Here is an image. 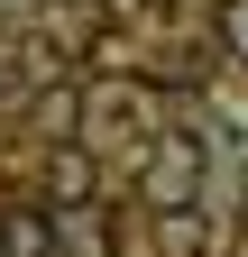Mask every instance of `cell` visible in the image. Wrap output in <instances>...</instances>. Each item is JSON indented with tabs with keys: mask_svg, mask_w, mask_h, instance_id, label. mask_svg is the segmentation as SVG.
<instances>
[{
	"mask_svg": "<svg viewBox=\"0 0 248 257\" xmlns=\"http://www.w3.org/2000/svg\"><path fill=\"white\" fill-rule=\"evenodd\" d=\"M92 184H101V166H92L83 147H55V156H46V193H55L65 211H74V202H92Z\"/></svg>",
	"mask_w": 248,
	"mask_h": 257,
	"instance_id": "obj_1",
	"label": "cell"
},
{
	"mask_svg": "<svg viewBox=\"0 0 248 257\" xmlns=\"http://www.w3.org/2000/svg\"><path fill=\"white\" fill-rule=\"evenodd\" d=\"M0 257H55L46 211H10V220H0Z\"/></svg>",
	"mask_w": 248,
	"mask_h": 257,
	"instance_id": "obj_2",
	"label": "cell"
},
{
	"mask_svg": "<svg viewBox=\"0 0 248 257\" xmlns=\"http://www.w3.org/2000/svg\"><path fill=\"white\" fill-rule=\"evenodd\" d=\"M221 46H230V55H248V0H230V10H221Z\"/></svg>",
	"mask_w": 248,
	"mask_h": 257,
	"instance_id": "obj_3",
	"label": "cell"
}]
</instances>
